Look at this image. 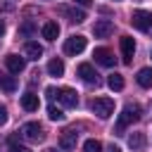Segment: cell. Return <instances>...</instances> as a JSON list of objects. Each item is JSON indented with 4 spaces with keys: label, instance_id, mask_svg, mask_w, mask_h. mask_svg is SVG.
Instances as JSON below:
<instances>
[{
    "label": "cell",
    "instance_id": "obj_23",
    "mask_svg": "<svg viewBox=\"0 0 152 152\" xmlns=\"http://www.w3.org/2000/svg\"><path fill=\"white\" fill-rule=\"evenodd\" d=\"M48 116H50L52 121H62V119H64V112H62L59 107H55V104H50V107H48Z\"/></svg>",
    "mask_w": 152,
    "mask_h": 152
},
{
    "label": "cell",
    "instance_id": "obj_4",
    "mask_svg": "<svg viewBox=\"0 0 152 152\" xmlns=\"http://www.w3.org/2000/svg\"><path fill=\"white\" fill-rule=\"evenodd\" d=\"M131 24H133L138 31H150V26H152V14L145 12V10H135V12L131 14Z\"/></svg>",
    "mask_w": 152,
    "mask_h": 152
},
{
    "label": "cell",
    "instance_id": "obj_16",
    "mask_svg": "<svg viewBox=\"0 0 152 152\" xmlns=\"http://www.w3.org/2000/svg\"><path fill=\"white\" fill-rule=\"evenodd\" d=\"M40 31H43V38H48V40H55V38L59 36V26H57V21H45Z\"/></svg>",
    "mask_w": 152,
    "mask_h": 152
},
{
    "label": "cell",
    "instance_id": "obj_31",
    "mask_svg": "<svg viewBox=\"0 0 152 152\" xmlns=\"http://www.w3.org/2000/svg\"><path fill=\"white\" fill-rule=\"evenodd\" d=\"M114 2H116V0H114Z\"/></svg>",
    "mask_w": 152,
    "mask_h": 152
},
{
    "label": "cell",
    "instance_id": "obj_13",
    "mask_svg": "<svg viewBox=\"0 0 152 152\" xmlns=\"http://www.w3.org/2000/svg\"><path fill=\"white\" fill-rule=\"evenodd\" d=\"M24 55H26L28 59H36V62H38V59L43 57V45H38L36 40H28V43L24 45Z\"/></svg>",
    "mask_w": 152,
    "mask_h": 152
},
{
    "label": "cell",
    "instance_id": "obj_25",
    "mask_svg": "<svg viewBox=\"0 0 152 152\" xmlns=\"http://www.w3.org/2000/svg\"><path fill=\"white\" fill-rule=\"evenodd\" d=\"M10 152H31V150L24 147V145H17V140L12 138V140H10Z\"/></svg>",
    "mask_w": 152,
    "mask_h": 152
},
{
    "label": "cell",
    "instance_id": "obj_22",
    "mask_svg": "<svg viewBox=\"0 0 152 152\" xmlns=\"http://www.w3.org/2000/svg\"><path fill=\"white\" fill-rule=\"evenodd\" d=\"M83 150H86V152H102V142L95 140V138H90V140H86Z\"/></svg>",
    "mask_w": 152,
    "mask_h": 152
},
{
    "label": "cell",
    "instance_id": "obj_2",
    "mask_svg": "<svg viewBox=\"0 0 152 152\" xmlns=\"http://www.w3.org/2000/svg\"><path fill=\"white\" fill-rule=\"evenodd\" d=\"M90 112L97 114L100 119H109L112 112H114V100H109V97H95L90 102Z\"/></svg>",
    "mask_w": 152,
    "mask_h": 152
},
{
    "label": "cell",
    "instance_id": "obj_18",
    "mask_svg": "<svg viewBox=\"0 0 152 152\" xmlns=\"http://www.w3.org/2000/svg\"><path fill=\"white\" fill-rule=\"evenodd\" d=\"M48 74H50V76H62V74H64V62L57 59V57L50 59V62H48Z\"/></svg>",
    "mask_w": 152,
    "mask_h": 152
},
{
    "label": "cell",
    "instance_id": "obj_24",
    "mask_svg": "<svg viewBox=\"0 0 152 152\" xmlns=\"http://www.w3.org/2000/svg\"><path fill=\"white\" fill-rule=\"evenodd\" d=\"M19 33H21V36H31V33H36V24H33V21H24V24L19 26Z\"/></svg>",
    "mask_w": 152,
    "mask_h": 152
},
{
    "label": "cell",
    "instance_id": "obj_28",
    "mask_svg": "<svg viewBox=\"0 0 152 152\" xmlns=\"http://www.w3.org/2000/svg\"><path fill=\"white\" fill-rule=\"evenodd\" d=\"M0 36H5V21H0Z\"/></svg>",
    "mask_w": 152,
    "mask_h": 152
},
{
    "label": "cell",
    "instance_id": "obj_3",
    "mask_svg": "<svg viewBox=\"0 0 152 152\" xmlns=\"http://www.w3.org/2000/svg\"><path fill=\"white\" fill-rule=\"evenodd\" d=\"M28 142H40L43 138H45V133H43V126L38 124V121H28V124H24L21 126V131H19Z\"/></svg>",
    "mask_w": 152,
    "mask_h": 152
},
{
    "label": "cell",
    "instance_id": "obj_15",
    "mask_svg": "<svg viewBox=\"0 0 152 152\" xmlns=\"http://www.w3.org/2000/svg\"><path fill=\"white\" fill-rule=\"evenodd\" d=\"M21 107H24L26 112H36V109L40 107L38 95H33V93H24V95H21Z\"/></svg>",
    "mask_w": 152,
    "mask_h": 152
},
{
    "label": "cell",
    "instance_id": "obj_27",
    "mask_svg": "<svg viewBox=\"0 0 152 152\" xmlns=\"http://www.w3.org/2000/svg\"><path fill=\"white\" fill-rule=\"evenodd\" d=\"M74 5H81V7H88L90 0H74Z\"/></svg>",
    "mask_w": 152,
    "mask_h": 152
},
{
    "label": "cell",
    "instance_id": "obj_19",
    "mask_svg": "<svg viewBox=\"0 0 152 152\" xmlns=\"http://www.w3.org/2000/svg\"><path fill=\"white\" fill-rule=\"evenodd\" d=\"M0 88H2L5 93H14V90H17V81H14L12 76H7V74H0Z\"/></svg>",
    "mask_w": 152,
    "mask_h": 152
},
{
    "label": "cell",
    "instance_id": "obj_11",
    "mask_svg": "<svg viewBox=\"0 0 152 152\" xmlns=\"http://www.w3.org/2000/svg\"><path fill=\"white\" fill-rule=\"evenodd\" d=\"M5 66H7L12 74H19V71H24L26 59H24V57H19V55H7V57H5Z\"/></svg>",
    "mask_w": 152,
    "mask_h": 152
},
{
    "label": "cell",
    "instance_id": "obj_29",
    "mask_svg": "<svg viewBox=\"0 0 152 152\" xmlns=\"http://www.w3.org/2000/svg\"><path fill=\"white\" fill-rule=\"evenodd\" d=\"M109 152H121V150H119V147H112V150H109Z\"/></svg>",
    "mask_w": 152,
    "mask_h": 152
},
{
    "label": "cell",
    "instance_id": "obj_21",
    "mask_svg": "<svg viewBox=\"0 0 152 152\" xmlns=\"http://www.w3.org/2000/svg\"><path fill=\"white\" fill-rule=\"evenodd\" d=\"M128 145H131L133 150H142V147H145V133H133V135H128Z\"/></svg>",
    "mask_w": 152,
    "mask_h": 152
},
{
    "label": "cell",
    "instance_id": "obj_10",
    "mask_svg": "<svg viewBox=\"0 0 152 152\" xmlns=\"http://www.w3.org/2000/svg\"><path fill=\"white\" fill-rule=\"evenodd\" d=\"M93 57H95V62L102 64V66H114V55H112L107 48H95Z\"/></svg>",
    "mask_w": 152,
    "mask_h": 152
},
{
    "label": "cell",
    "instance_id": "obj_30",
    "mask_svg": "<svg viewBox=\"0 0 152 152\" xmlns=\"http://www.w3.org/2000/svg\"><path fill=\"white\" fill-rule=\"evenodd\" d=\"M45 152H57V150H45Z\"/></svg>",
    "mask_w": 152,
    "mask_h": 152
},
{
    "label": "cell",
    "instance_id": "obj_17",
    "mask_svg": "<svg viewBox=\"0 0 152 152\" xmlns=\"http://www.w3.org/2000/svg\"><path fill=\"white\" fill-rule=\"evenodd\" d=\"M135 81H138V86H142V88H152V69H150V66L140 69L138 76H135Z\"/></svg>",
    "mask_w": 152,
    "mask_h": 152
},
{
    "label": "cell",
    "instance_id": "obj_6",
    "mask_svg": "<svg viewBox=\"0 0 152 152\" xmlns=\"http://www.w3.org/2000/svg\"><path fill=\"white\" fill-rule=\"evenodd\" d=\"M76 74L86 81V83H100V78H97V71L93 69V64H88V62H83V64H78V69H76Z\"/></svg>",
    "mask_w": 152,
    "mask_h": 152
},
{
    "label": "cell",
    "instance_id": "obj_5",
    "mask_svg": "<svg viewBox=\"0 0 152 152\" xmlns=\"http://www.w3.org/2000/svg\"><path fill=\"white\" fill-rule=\"evenodd\" d=\"M86 50V36H71V38H66V43H64V52L66 55H81Z\"/></svg>",
    "mask_w": 152,
    "mask_h": 152
},
{
    "label": "cell",
    "instance_id": "obj_20",
    "mask_svg": "<svg viewBox=\"0 0 152 152\" xmlns=\"http://www.w3.org/2000/svg\"><path fill=\"white\" fill-rule=\"evenodd\" d=\"M107 86L112 88V90H124V76L121 74H109V78H107Z\"/></svg>",
    "mask_w": 152,
    "mask_h": 152
},
{
    "label": "cell",
    "instance_id": "obj_9",
    "mask_svg": "<svg viewBox=\"0 0 152 152\" xmlns=\"http://www.w3.org/2000/svg\"><path fill=\"white\" fill-rule=\"evenodd\" d=\"M76 140H78V133L74 128H66L62 135H59V147L62 150H74L76 147Z\"/></svg>",
    "mask_w": 152,
    "mask_h": 152
},
{
    "label": "cell",
    "instance_id": "obj_8",
    "mask_svg": "<svg viewBox=\"0 0 152 152\" xmlns=\"http://www.w3.org/2000/svg\"><path fill=\"white\" fill-rule=\"evenodd\" d=\"M133 52H135V40L131 36H121V55H124V62L126 64H131Z\"/></svg>",
    "mask_w": 152,
    "mask_h": 152
},
{
    "label": "cell",
    "instance_id": "obj_7",
    "mask_svg": "<svg viewBox=\"0 0 152 152\" xmlns=\"http://www.w3.org/2000/svg\"><path fill=\"white\" fill-rule=\"evenodd\" d=\"M112 31H114V24H112L109 19H97V21H95V26H93L95 38H107Z\"/></svg>",
    "mask_w": 152,
    "mask_h": 152
},
{
    "label": "cell",
    "instance_id": "obj_12",
    "mask_svg": "<svg viewBox=\"0 0 152 152\" xmlns=\"http://www.w3.org/2000/svg\"><path fill=\"white\" fill-rule=\"evenodd\" d=\"M57 100H59L64 107H76V104H78V97H76V93H74L71 88H62V90H57Z\"/></svg>",
    "mask_w": 152,
    "mask_h": 152
},
{
    "label": "cell",
    "instance_id": "obj_26",
    "mask_svg": "<svg viewBox=\"0 0 152 152\" xmlns=\"http://www.w3.org/2000/svg\"><path fill=\"white\" fill-rule=\"evenodd\" d=\"M2 124H7V109L0 104V126H2Z\"/></svg>",
    "mask_w": 152,
    "mask_h": 152
},
{
    "label": "cell",
    "instance_id": "obj_14",
    "mask_svg": "<svg viewBox=\"0 0 152 152\" xmlns=\"http://www.w3.org/2000/svg\"><path fill=\"white\" fill-rule=\"evenodd\" d=\"M59 12H62L64 17H69V21H76V24L86 21V12H83V10H76V7H59Z\"/></svg>",
    "mask_w": 152,
    "mask_h": 152
},
{
    "label": "cell",
    "instance_id": "obj_1",
    "mask_svg": "<svg viewBox=\"0 0 152 152\" xmlns=\"http://www.w3.org/2000/svg\"><path fill=\"white\" fill-rule=\"evenodd\" d=\"M138 119H140V107H138V104H126V107L121 109V114H119V121H116L114 133L121 135V133L126 131V126H131V124L138 121Z\"/></svg>",
    "mask_w": 152,
    "mask_h": 152
}]
</instances>
